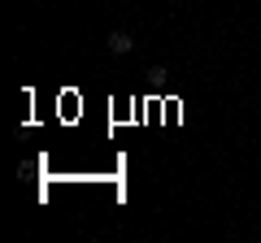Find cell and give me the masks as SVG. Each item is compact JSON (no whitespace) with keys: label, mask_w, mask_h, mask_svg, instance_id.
<instances>
[{"label":"cell","mask_w":261,"mask_h":243,"mask_svg":"<svg viewBox=\"0 0 261 243\" xmlns=\"http://www.w3.org/2000/svg\"><path fill=\"white\" fill-rule=\"evenodd\" d=\"M105 44H109L113 56H126L130 48H135V35H130V31H109V39H105Z\"/></svg>","instance_id":"cell-1"}]
</instances>
